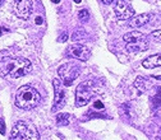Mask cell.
<instances>
[{"label":"cell","instance_id":"obj_1","mask_svg":"<svg viewBox=\"0 0 161 140\" xmlns=\"http://www.w3.org/2000/svg\"><path fill=\"white\" fill-rule=\"evenodd\" d=\"M32 65L31 63L24 57H5L0 60V75L4 78H17L24 76L31 73Z\"/></svg>","mask_w":161,"mask_h":140},{"label":"cell","instance_id":"obj_2","mask_svg":"<svg viewBox=\"0 0 161 140\" xmlns=\"http://www.w3.org/2000/svg\"><path fill=\"white\" fill-rule=\"evenodd\" d=\"M41 102L40 93L30 85L19 87L15 94V104L22 110H32Z\"/></svg>","mask_w":161,"mask_h":140},{"label":"cell","instance_id":"obj_3","mask_svg":"<svg viewBox=\"0 0 161 140\" xmlns=\"http://www.w3.org/2000/svg\"><path fill=\"white\" fill-rule=\"evenodd\" d=\"M10 140H40L38 131L28 121H18L12 129Z\"/></svg>","mask_w":161,"mask_h":140},{"label":"cell","instance_id":"obj_4","mask_svg":"<svg viewBox=\"0 0 161 140\" xmlns=\"http://www.w3.org/2000/svg\"><path fill=\"white\" fill-rule=\"evenodd\" d=\"M123 40L124 42H127V50L131 54H138V52H143L148 49L146 36L138 31L125 33L123 36Z\"/></svg>","mask_w":161,"mask_h":140},{"label":"cell","instance_id":"obj_5","mask_svg":"<svg viewBox=\"0 0 161 140\" xmlns=\"http://www.w3.org/2000/svg\"><path fill=\"white\" fill-rule=\"evenodd\" d=\"M92 85H94V82L86 80L77 87V91H75V106L77 107L86 106V104L90 103L92 95L96 93Z\"/></svg>","mask_w":161,"mask_h":140},{"label":"cell","instance_id":"obj_6","mask_svg":"<svg viewBox=\"0 0 161 140\" xmlns=\"http://www.w3.org/2000/svg\"><path fill=\"white\" fill-rule=\"evenodd\" d=\"M79 73H81L79 66L73 64V63H66V64L62 65L58 70V74L62 78L63 84L66 87L73 84V82L79 76Z\"/></svg>","mask_w":161,"mask_h":140},{"label":"cell","instance_id":"obj_7","mask_svg":"<svg viewBox=\"0 0 161 140\" xmlns=\"http://www.w3.org/2000/svg\"><path fill=\"white\" fill-rule=\"evenodd\" d=\"M114 13L116 15V18L120 21L132 18L134 15V9L131 0H118L114 8Z\"/></svg>","mask_w":161,"mask_h":140},{"label":"cell","instance_id":"obj_8","mask_svg":"<svg viewBox=\"0 0 161 140\" xmlns=\"http://www.w3.org/2000/svg\"><path fill=\"white\" fill-rule=\"evenodd\" d=\"M13 12L21 19H28L32 14V0H13Z\"/></svg>","mask_w":161,"mask_h":140},{"label":"cell","instance_id":"obj_9","mask_svg":"<svg viewBox=\"0 0 161 140\" xmlns=\"http://www.w3.org/2000/svg\"><path fill=\"white\" fill-rule=\"evenodd\" d=\"M53 85L55 89V98H54V104L51 107V112H58V111H60L65 104V91L63 89L62 82L59 79H54Z\"/></svg>","mask_w":161,"mask_h":140},{"label":"cell","instance_id":"obj_10","mask_svg":"<svg viewBox=\"0 0 161 140\" xmlns=\"http://www.w3.org/2000/svg\"><path fill=\"white\" fill-rule=\"evenodd\" d=\"M68 55L73 59L87 61L91 57V50L83 45H73L70 47H68Z\"/></svg>","mask_w":161,"mask_h":140},{"label":"cell","instance_id":"obj_11","mask_svg":"<svg viewBox=\"0 0 161 140\" xmlns=\"http://www.w3.org/2000/svg\"><path fill=\"white\" fill-rule=\"evenodd\" d=\"M151 18H152V14H150V13L139 14V15L132 17L129 24H131V27H133V28H139V27H142L143 24L148 23V22L151 21Z\"/></svg>","mask_w":161,"mask_h":140},{"label":"cell","instance_id":"obj_12","mask_svg":"<svg viewBox=\"0 0 161 140\" xmlns=\"http://www.w3.org/2000/svg\"><path fill=\"white\" fill-rule=\"evenodd\" d=\"M142 65L146 69H154V68H157V66H161V54L148 56L146 60L142 61Z\"/></svg>","mask_w":161,"mask_h":140},{"label":"cell","instance_id":"obj_13","mask_svg":"<svg viewBox=\"0 0 161 140\" xmlns=\"http://www.w3.org/2000/svg\"><path fill=\"white\" fill-rule=\"evenodd\" d=\"M72 121V116L69 113H65V112H62V113H58L56 115V124L59 126H66L69 125V122Z\"/></svg>","mask_w":161,"mask_h":140},{"label":"cell","instance_id":"obj_14","mask_svg":"<svg viewBox=\"0 0 161 140\" xmlns=\"http://www.w3.org/2000/svg\"><path fill=\"white\" fill-rule=\"evenodd\" d=\"M87 37V34H86V32H84L83 29H77L73 34H72V41H74V42H78V41H82V40H84Z\"/></svg>","mask_w":161,"mask_h":140},{"label":"cell","instance_id":"obj_15","mask_svg":"<svg viewBox=\"0 0 161 140\" xmlns=\"http://www.w3.org/2000/svg\"><path fill=\"white\" fill-rule=\"evenodd\" d=\"M134 87L135 88H138L141 92H143L146 89V87H145V78L143 76H138L137 79H135V82H134Z\"/></svg>","mask_w":161,"mask_h":140},{"label":"cell","instance_id":"obj_16","mask_svg":"<svg viewBox=\"0 0 161 140\" xmlns=\"http://www.w3.org/2000/svg\"><path fill=\"white\" fill-rule=\"evenodd\" d=\"M78 18H79L81 21H83V22L88 21V19H90V13H88V10H87V9H82V10H79V13H78Z\"/></svg>","mask_w":161,"mask_h":140},{"label":"cell","instance_id":"obj_17","mask_svg":"<svg viewBox=\"0 0 161 140\" xmlns=\"http://www.w3.org/2000/svg\"><path fill=\"white\" fill-rule=\"evenodd\" d=\"M150 37L156 41V42H161V29H157V31H154L151 34H150Z\"/></svg>","mask_w":161,"mask_h":140},{"label":"cell","instance_id":"obj_18","mask_svg":"<svg viewBox=\"0 0 161 140\" xmlns=\"http://www.w3.org/2000/svg\"><path fill=\"white\" fill-rule=\"evenodd\" d=\"M88 117H107L106 115H103V113H96L95 111L88 112Z\"/></svg>","mask_w":161,"mask_h":140},{"label":"cell","instance_id":"obj_19","mask_svg":"<svg viewBox=\"0 0 161 140\" xmlns=\"http://www.w3.org/2000/svg\"><path fill=\"white\" fill-rule=\"evenodd\" d=\"M0 134H2V135L5 134V122H4V119H0Z\"/></svg>","mask_w":161,"mask_h":140},{"label":"cell","instance_id":"obj_20","mask_svg":"<svg viewBox=\"0 0 161 140\" xmlns=\"http://www.w3.org/2000/svg\"><path fill=\"white\" fill-rule=\"evenodd\" d=\"M94 107H95V108H97V110H101V111H103V110H104V104H103V102L96 101V102L94 103Z\"/></svg>","mask_w":161,"mask_h":140},{"label":"cell","instance_id":"obj_21","mask_svg":"<svg viewBox=\"0 0 161 140\" xmlns=\"http://www.w3.org/2000/svg\"><path fill=\"white\" fill-rule=\"evenodd\" d=\"M66 38H68V33H64L63 36H60L59 41H60V42H65V41H66Z\"/></svg>","mask_w":161,"mask_h":140},{"label":"cell","instance_id":"obj_22","mask_svg":"<svg viewBox=\"0 0 161 140\" xmlns=\"http://www.w3.org/2000/svg\"><path fill=\"white\" fill-rule=\"evenodd\" d=\"M42 22H44V21H42L41 17H37L36 21H35V23H36V24H42Z\"/></svg>","mask_w":161,"mask_h":140},{"label":"cell","instance_id":"obj_23","mask_svg":"<svg viewBox=\"0 0 161 140\" xmlns=\"http://www.w3.org/2000/svg\"><path fill=\"white\" fill-rule=\"evenodd\" d=\"M104 4H106V5H109V4H111L113 2H115V0H101Z\"/></svg>","mask_w":161,"mask_h":140},{"label":"cell","instance_id":"obj_24","mask_svg":"<svg viewBox=\"0 0 161 140\" xmlns=\"http://www.w3.org/2000/svg\"><path fill=\"white\" fill-rule=\"evenodd\" d=\"M51 2H53L54 4H59V3H60V0H51Z\"/></svg>","mask_w":161,"mask_h":140},{"label":"cell","instance_id":"obj_25","mask_svg":"<svg viewBox=\"0 0 161 140\" xmlns=\"http://www.w3.org/2000/svg\"><path fill=\"white\" fill-rule=\"evenodd\" d=\"M4 2H5V0H0V6H2V5L4 4Z\"/></svg>","mask_w":161,"mask_h":140},{"label":"cell","instance_id":"obj_26","mask_svg":"<svg viewBox=\"0 0 161 140\" xmlns=\"http://www.w3.org/2000/svg\"><path fill=\"white\" fill-rule=\"evenodd\" d=\"M74 2H75V3H77V4H79V3L82 2V0H74Z\"/></svg>","mask_w":161,"mask_h":140}]
</instances>
